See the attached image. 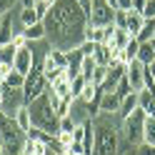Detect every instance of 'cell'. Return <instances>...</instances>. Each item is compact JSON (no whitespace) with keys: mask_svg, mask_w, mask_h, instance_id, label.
<instances>
[{"mask_svg":"<svg viewBox=\"0 0 155 155\" xmlns=\"http://www.w3.org/2000/svg\"><path fill=\"white\" fill-rule=\"evenodd\" d=\"M83 138H85V125L80 123V125L73 130V143H83Z\"/></svg>","mask_w":155,"mask_h":155,"instance_id":"f35d334b","label":"cell"},{"mask_svg":"<svg viewBox=\"0 0 155 155\" xmlns=\"http://www.w3.org/2000/svg\"><path fill=\"white\" fill-rule=\"evenodd\" d=\"M155 38V20H145V25H143V30H140V35L135 38L138 43H150Z\"/></svg>","mask_w":155,"mask_h":155,"instance_id":"4316f807","label":"cell"},{"mask_svg":"<svg viewBox=\"0 0 155 155\" xmlns=\"http://www.w3.org/2000/svg\"><path fill=\"white\" fill-rule=\"evenodd\" d=\"M138 50H140V43L133 38V40L128 43V48H125V50H120V60H123L125 65H130L133 60H138Z\"/></svg>","mask_w":155,"mask_h":155,"instance_id":"ac0fdd59","label":"cell"},{"mask_svg":"<svg viewBox=\"0 0 155 155\" xmlns=\"http://www.w3.org/2000/svg\"><path fill=\"white\" fill-rule=\"evenodd\" d=\"M25 135H28V140H38V143H45V145H50V140H53V135L40 130V128H30Z\"/></svg>","mask_w":155,"mask_h":155,"instance_id":"83f0119b","label":"cell"},{"mask_svg":"<svg viewBox=\"0 0 155 155\" xmlns=\"http://www.w3.org/2000/svg\"><path fill=\"white\" fill-rule=\"evenodd\" d=\"M30 118H33V128H40L45 133H50L53 138L58 133H60V118H58V113L53 108V100H50V93L40 95L38 100H33L30 105Z\"/></svg>","mask_w":155,"mask_h":155,"instance_id":"3957f363","label":"cell"},{"mask_svg":"<svg viewBox=\"0 0 155 155\" xmlns=\"http://www.w3.org/2000/svg\"><path fill=\"white\" fill-rule=\"evenodd\" d=\"M143 130H145V110L138 108L133 110V115L120 120V135L125 140V148H138L143 143Z\"/></svg>","mask_w":155,"mask_h":155,"instance_id":"5b68a950","label":"cell"},{"mask_svg":"<svg viewBox=\"0 0 155 155\" xmlns=\"http://www.w3.org/2000/svg\"><path fill=\"white\" fill-rule=\"evenodd\" d=\"M145 20H155V0H148V5H145V13H143Z\"/></svg>","mask_w":155,"mask_h":155,"instance_id":"8d00e7d4","label":"cell"},{"mask_svg":"<svg viewBox=\"0 0 155 155\" xmlns=\"http://www.w3.org/2000/svg\"><path fill=\"white\" fill-rule=\"evenodd\" d=\"M50 90L58 95V98H63V100H73V83H70V78H68V70H63L50 83Z\"/></svg>","mask_w":155,"mask_h":155,"instance_id":"8fae6325","label":"cell"},{"mask_svg":"<svg viewBox=\"0 0 155 155\" xmlns=\"http://www.w3.org/2000/svg\"><path fill=\"white\" fill-rule=\"evenodd\" d=\"M118 10H133V0H118Z\"/></svg>","mask_w":155,"mask_h":155,"instance_id":"ee69618b","label":"cell"},{"mask_svg":"<svg viewBox=\"0 0 155 155\" xmlns=\"http://www.w3.org/2000/svg\"><path fill=\"white\" fill-rule=\"evenodd\" d=\"M48 88H50V83H48V78L43 73V65H35L33 73L25 75V85H23V100H25V105H30L33 100L40 98V95H45Z\"/></svg>","mask_w":155,"mask_h":155,"instance_id":"8992f818","label":"cell"},{"mask_svg":"<svg viewBox=\"0 0 155 155\" xmlns=\"http://www.w3.org/2000/svg\"><path fill=\"white\" fill-rule=\"evenodd\" d=\"M135 90H133V85H130V80L128 78H123V80L118 83V88H115V95H118V98L123 100V98H128V95H133Z\"/></svg>","mask_w":155,"mask_h":155,"instance_id":"f546056e","label":"cell"},{"mask_svg":"<svg viewBox=\"0 0 155 155\" xmlns=\"http://www.w3.org/2000/svg\"><path fill=\"white\" fill-rule=\"evenodd\" d=\"M105 78H108V68H103V65H98V70H95L93 73V85H95V88H103V85H105Z\"/></svg>","mask_w":155,"mask_h":155,"instance_id":"4dcf8cb0","label":"cell"},{"mask_svg":"<svg viewBox=\"0 0 155 155\" xmlns=\"http://www.w3.org/2000/svg\"><path fill=\"white\" fill-rule=\"evenodd\" d=\"M33 68H35V55H33V48H30V45H28V48H20V50L15 53L13 70H15V73H20V75H28V73H33Z\"/></svg>","mask_w":155,"mask_h":155,"instance_id":"9c48e42d","label":"cell"},{"mask_svg":"<svg viewBox=\"0 0 155 155\" xmlns=\"http://www.w3.org/2000/svg\"><path fill=\"white\" fill-rule=\"evenodd\" d=\"M88 25L90 28L115 25V8L108 5L105 0H93V8H90V13H88Z\"/></svg>","mask_w":155,"mask_h":155,"instance_id":"52a82bcc","label":"cell"},{"mask_svg":"<svg viewBox=\"0 0 155 155\" xmlns=\"http://www.w3.org/2000/svg\"><path fill=\"white\" fill-rule=\"evenodd\" d=\"M128 25V13L125 10H115V28H125ZM128 30V28H125Z\"/></svg>","mask_w":155,"mask_h":155,"instance_id":"e575fe53","label":"cell"},{"mask_svg":"<svg viewBox=\"0 0 155 155\" xmlns=\"http://www.w3.org/2000/svg\"><path fill=\"white\" fill-rule=\"evenodd\" d=\"M145 5H148V0H133V10L135 13H145Z\"/></svg>","mask_w":155,"mask_h":155,"instance_id":"7bdbcfd3","label":"cell"},{"mask_svg":"<svg viewBox=\"0 0 155 155\" xmlns=\"http://www.w3.org/2000/svg\"><path fill=\"white\" fill-rule=\"evenodd\" d=\"M25 143H28V135L25 130H20L15 118L0 115V148H3V155H23Z\"/></svg>","mask_w":155,"mask_h":155,"instance_id":"277c9868","label":"cell"},{"mask_svg":"<svg viewBox=\"0 0 155 155\" xmlns=\"http://www.w3.org/2000/svg\"><path fill=\"white\" fill-rule=\"evenodd\" d=\"M83 60H85V55L80 53V48H73V50H68V78H70V80H75V78L80 75Z\"/></svg>","mask_w":155,"mask_h":155,"instance_id":"7c38bea8","label":"cell"},{"mask_svg":"<svg viewBox=\"0 0 155 155\" xmlns=\"http://www.w3.org/2000/svg\"><path fill=\"white\" fill-rule=\"evenodd\" d=\"M95 48H98L95 43H90V40H85V43L80 45V53H83V55H93V53H95Z\"/></svg>","mask_w":155,"mask_h":155,"instance_id":"60d3db41","label":"cell"},{"mask_svg":"<svg viewBox=\"0 0 155 155\" xmlns=\"http://www.w3.org/2000/svg\"><path fill=\"white\" fill-rule=\"evenodd\" d=\"M0 115H5V113H3V108H0Z\"/></svg>","mask_w":155,"mask_h":155,"instance_id":"816d5d0a","label":"cell"},{"mask_svg":"<svg viewBox=\"0 0 155 155\" xmlns=\"http://www.w3.org/2000/svg\"><path fill=\"white\" fill-rule=\"evenodd\" d=\"M135 153H138V155H155V148L148 145V143H140L138 148H135Z\"/></svg>","mask_w":155,"mask_h":155,"instance_id":"74e56055","label":"cell"},{"mask_svg":"<svg viewBox=\"0 0 155 155\" xmlns=\"http://www.w3.org/2000/svg\"><path fill=\"white\" fill-rule=\"evenodd\" d=\"M15 53H18V48L13 43H8V45H0V65H10L15 63Z\"/></svg>","mask_w":155,"mask_h":155,"instance_id":"7402d4cb","label":"cell"},{"mask_svg":"<svg viewBox=\"0 0 155 155\" xmlns=\"http://www.w3.org/2000/svg\"><path fill=\"white\" fill-rule=\"evenodd\" d=\"M125 78L130 80L133 90L140 93V90L145 88V65H143L140 60H133V63L128 65V73H125Z\"/></svg>","mask_w":155,"mask_h":155,"instance_id":"30bf717a","label":"cell"},{"mask_svg":"<svg viewBox=\"0 0 155 155\" xmlns=\"http://www.w3.org/2000/svg\"><path fill=\"white\" fill-rule=\"evenodd\" d=\"M45 38L50 40V48L58 50H73L85 43L88 33V13L75 0H58L45 18Z\"/></svg>","mask_w":155,"mask_h":155,"instance_id":"6da1fadb","label":"cell"},{"mask_svg":"<svg viewBox=\"0 0 155 155\" xmlns=\"http://www.w3.org/2000/svg\"><path fill=\"white\" fill-rule=\"evenodd\" d=\"M50 3H48V0H38L35 3V13H38V18H40V20H45L48 18V13H50Z\"/></svg>","mask_w":155,"mask_h":155,"instance_id":"836d02e7","label":"cell"},{"mask_svg":"<svg viewBox=\"0 0 155 155\" xmlns=\"http://www.w3.org/2000/svg\"><path fill=\"white\" fill-rule=\"evenodd\" d=\"M133 110H138V93H133V95H128V98H123L118 118H120V120H125L128 115H133Z\"/></svg>","mask_w":155,"mask_h":155,"instance_id":"2e32d148","label":"cell"},{"mask_svg":"<svg viewBox=\"0 0 155 155\" xmlns=\"http://www.w3.org/2000/svg\"><path fill=\"white\" fill-rule=\"evenodd\" d=\"M13 28H10V18H3V23H0V45H8V43H13Z\"/></svg>","mask_w":155,"mask_h":155,"instance_id":"cb8c5ba5","label":"cell"},{"mask_svg":"<svg viewBox=\"0 0 155 155\" xmlns=\"http://www.w3.org/2000/svg\"><path fill=\"white\" fill-rule=\"evenodd\" d=\"M68 155H83V153H70V150H68Z\"/></svg>","mask_w":155,"mask_h":155,"instance_id":"681fc988","label":"cell"},{"mask_svg":"<svg viewBox=\"0 0 155 155\" xmlns=\"http://www.w3.org/2000/svg\"><path fill=\"white\" fill-rule=\"evenodd\" d=\"M23 35L28 38V43L43 40V38L48 35V33H45V23H35V25H30V28H23Z\"/></svg>","mask_w":155,"mask_h":155,"instance_id":"ffe728a7","label":"cell"},{"mask_svg":"<svg viewBox=\"0 0 155 155\" xmlns=\"http://www.w3.org/2000/svg\"><path fill=\"white\" fill-rule=\"evenodd\" d=\"M133 40V35L125 30V28H115V33H113V40L108 43L110 48H115V50H125L128 48V43Z\"/></svg>","mask_w":155,"mask_h":155,"instance_id":"5bb4252c","label":"cell"},{"mask_svg":"<svg viewBox=\"0 0 155 155\" xmlns=\"http://www.w3.org/2000/svg\"><path fill=\"white\" fill-rule=\"evenodd\" d=\"M13 118H15V123H18V125H20V130H25V133H28V130L33 128V118H30V108H28V105H23V108L18 110Z\"/></svg>","mask_w":155,"mask_h":155,"instance_id":"d6986e66","label":"cell"},{"mask_svg":"<svg viewBox=\"0 0 155 155\" xmlns=\"http://www.w3.org/2000/svg\"><path fill=\"white\" fill-rule=\"evenodd\" d=\"M95 123V155H118L120 150V118L100 113Z\"/></svg>","mask_w":155,"mask_h":155,"instance_id":"7a4b0ae2","label":"cell"},{"mask_svg":"<svg viewBox=\"0 0 155 155\" xmlns=\"http://www.w3.org/2000/svg\"><path fill=\"white\" fill-rule=\"evenodd\" d=\"M120 98L115 93H103L100 98V113H108V115H118L120 113Z\"/></svg>","mask_w":155,"mask_h":155,"instance_id":"4fadbf2b","label":"cell"},{"mask_svg":"<svg viewBox=\"0 0 155 155\" xmlns=\"http://www.w3.org/2000/svg\"><path fill=\"white\" fill-rule=\"evenodd\" d=\"M145 75H148V78H153V80H155V60H153L150 65H145Z\"/></svg>","mask_w":155,"mask_h":155,"instance_id":"bcb514c9","label":"cell"},{"mask_svg":"<svg viewBox=\"0 0 155 155\" xmlns=\"http://www.w3.org/2000/svg\"><path fill=\"white\" fill-rule=\"evenodd\" d=\"M13 45L18 48V50H20V48H28L30 43H28V38H25L23 33H15V35H13Z\"/></svg>","mask_w":155,"mask_h":155,"instance_id":"d590c367","label":"cell"},{"mask_svg":"<svg viewBox=\"0 0 155 155\" xmlns=\"http://www.w3.org/2000/svg\"><path fill=\"white\" fill-rule=\"evenodd\" d=\"M70 83H73V100H78V98L83 95V90H85V85H88V80H85L83 75H78L75 80H70Z\"/></svg>","mask_w":155,"mask_h":155,"instance_id":"1f68e13d","label":"cell"},{"mask_svg":"<svg viewBox=\"0 0 155 155\" xmlns=\"http://www.w3.org/2000/svg\"><path fill=\"white\" fill-rule=\"evenodd\" d=\"M143 25H145V18H143V13H135V10H128V33L133 35V38H138L140 35V30H143Z\"/></svg>","mask_w":155,"mask_h":155,"instance_id":"9a60e30c","label":"cell"},{"mask_svg":"<svg viewBox=\"0 0 155 155\" xmlns=\"http://www.w3.org/2000/svg\"><path fill=\"white\" fill-rule=\"evenodd\" d=\"M5 85H10V88H15V90H23V85H25V75H20V73H10L5 78Z\"/></svg>","mask_w":155,"mask_h":155,"instance_id":"f1b7e54d","label":"cell"},{"mask_svg":"<svg viewBox=\"0 0 155 155\" xmlns=\"http://www.w3.org/2000/svg\"><path fill=\"white\" fill-rule=\"evenodd\" d=\"M150 45H153V50H155V38H153V40H150Z\"/></svg>","mask_w":155,"mask_h":155,"instance_id":"f907efd6","label":"cell"},{"mask_svg":"<svg viewBox=\"0 0 155 155\" xmlns=\"http://www.w3.org/2000/svg\"><path fill=\"white\" fill-rule=\"evenodd\" d=\"M75 3L80 5V8H83L85 13H90V8H93V0H75Z\"/></svg>","mask_w":155,"mask_h":155,"instance_id":"f6af8a7d","label":"cell"},{"mask_svg":"<svg viewBox=\"0 0 155 155\" xmlns=\"http://www.w3.org/2000/svg\"><path fill=\"white\" fill-rule=\"evenodd\" d=\"M138 60L143 65H150L155 60V50H153V45L150 43H140V50H138Z\"/></svg>","mask_w":155,"mask_h":155,"instance_id":"484cf974","label":"cell"},{"mask_svg":"<svg viewBox=\"0 0 155 155\" xmlns=\"http://www.w3.org/2000/svg\"><path fill=\"white\" fill-rule=\"evenodd\" d=\"M153 105H155V90L153 88H143L138 93V108H143L145 113H148Z\"/></svg>","mask_w":155,"mask_h":155,"instance_id":"e0dca14e","label":"cell"},{"mask_svg":"<svg viewBox=\"0 0 155 155\" xmlns=\"http://www.w3.org/2000/svg\"><path fill=\"white\" fill-rule=\"evenodd\" d=\"M105 3H108V5H113L115 10H118V0H105Z\"/></svg>","mask_w":155,"mask_h":155,"instance_id":"c3c4849f","label":"cell"},{"mask_svg":"<svg viewBox=\"0 0 155 155\" xmlns=\"http://www.w3.org/2000/svg\"><path fill=\"white\" fill-rule=\"evenodd\" d=\"M98 70V63H95V58L93 55H85V60H83V68H80V75L85 78V80H93V73Z\"/></svg>","mask_w":155,"mask_h":155,"instance_id":"603a6c76","label":"cell"},{"mask_svg":"<svg viewBox=\"0 0 155 155\" xmlns=\"http://www.w3.org/2000/svg\"><path fill=\"white\" fill-rule=\"evenodd\" d=\"M20 23H23V28H30V25H35V23H43V20L38 18L35 8H23V10H20Z\"/></svg>","mask_w":155,"mask_h":155,"instance_id":"d4e9b609","label":"cell"},{"mask_svg":"<svg viewBox=\"0 0 155 155\" xmlns=\"http://www.w3.org/2000/svg\"><path fill=\"white\" fill-rule=\"evenodd\" d=\"M15 3H20V0H0V13L5 15L8 10H13V5H15Z\"/></svg>","mask_w":155,"mask_h":155,"instance_id":"b9f144b4","label":"cell"},{"mask_svg":"<svg viewBox=\"0 0 155 155\" xmlns=\"http://www.w3.org/2000/svg\"><path fill=\"white\" fill-rule=\"evenodd\" d=\"M23 105H25L23 90H15V88H10V85H3V88H0V108H3L5 115H10V118H13Z\"/></svg>","mask_w":155,"mask_h":155,"instance_id":"ba28073f","label":"cell"},{"mask_svg":"<svg viewBox=\"0 0 155 155\" xmlns=\"http://www.w3.org/2000/svg\"><path fill=\"white\" fill-rule=\"evenodd\" d=\"M143 143L155 148V115H145V130H143Z\"/></svg>","mask_w":155,"mask_h":155,"instance_id":"44dd1931","label":"cell"},{"mask_svg":"<svg viewBox=\"0 0 155 155\" xmlns=\"http://www.w3.org/2000/svg\"><path fill=\"white\" fill-rule=\"evenodd\" d=\"M120 155H138V153H135V148H128V150H125V153H120Z\"/></svg>","mask_w":155,"mask_h":155,"instance_id":"7dc6e473","label":"cell"},{"mask_svg":"<svg viewBox=\"0 0 155 155\" xmlns=\"http://www.w3.org/2000/svg\"><path fill=\"white\" fill-rule=\"evenodd\" d=\"M55 138L60 140V143L65 145V148H70V145H73V133H58Z\"/></svg>","mask_w":155,"mask_h":155,"instance_id":"ab89813d","label":"cell"},{"mask_svg":"<svg viewBox=\"0 0 155 155\" xmlns=\"http://www.w3.org/2000/svg\"><path fill=\"white\" fill-rule=\"evenodd\" d=\"M78 125H80V123H78L73 115H68V118H60V133H73Z\"/></svg>","mask_w":155,"mask_h":155,"instance_id":"d6a6232c","label":"cell"}]
</instances>
